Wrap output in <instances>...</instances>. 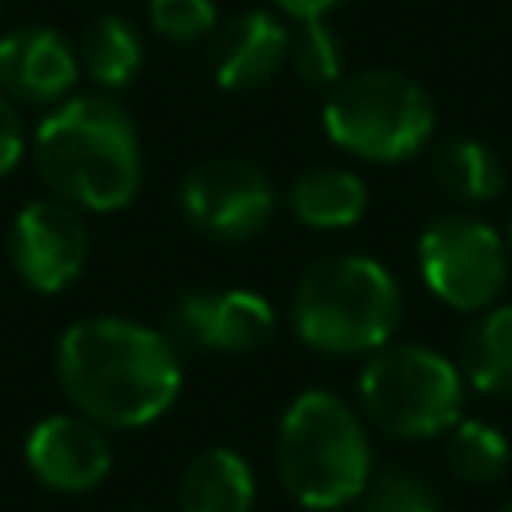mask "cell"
<instances>
[{"mask_svg":"<svg viewBox=\"0 0 512 512\" xmlns=\"http://www.w3.org/2000/svg\"><path fill=\"white\" fill-rule=\"evenodd\" d=\"M500 512H512V500H508V504H504V508H500Z\"/></svg>","mask_w":512,"mask_h":512,"instance_id":"cell-26","label":"cell"},{"mask_svg":"<svg viewBox=\"0 0 512 512\" xmlns=\"http://www.w3.org/2000/svg\"><path fill=\"white\" fill-rule=\"evenodd\" d=\"M420 276L436 300L456 312H484L508 280V252L488 220L448 212L436 216L416 244Z\"/></svg>","mask_w":512,"mask_h":512,"instance_id":"cell-7","label":"cell"},{"mask_svg":"<svg viewBox=\"0 0 512 512\" xmlns=\"http://www.w3.org/2000/svg\"><path fill=\"white\" fill-rule=\"evenodd\" d=\"M80 80V56L64 32L44 24H24L0 36V92L12 104L56 108L72 96Z\"/></svg>","mask_w":512,"mask_h":512,"instance_id":"cell-12","label":"cell"},{"mask_svg":"<svg viewBox=\"0 0 512 512\" xmlns=\"http://www.w3.org/2000/svg\"><path fill=\"white\" fill-rule=\"evenodd\" d=\"M368 208V188L352 168L320 164L292 180L288 188V212L316 232L352 228Z\"/></svg>","mask_w":512,"mask_h":512,"instance_id":"cell-15","label":"cell"},{"mask_svg":"<svg viewBox=\"0 0 512 512\" xmlns=\"http://www.w3.org/2000/svg\"><path fill=\"white\" fill-rule=\"evenodd\" d=\"M256 476L252 464L232 448H208L180 472L176 512H252Z\"/></svg>","mask_w":512,"mask_h":512,"instance_id":"cell-14","label":"cell"},{"mask_svg":"<svg viewBox=\"0 0 512 512\" xmlns=\"http://www.w3.org/2000/svg\"><path fill=\"white\" fill-rule=\"evenodd\" d=\"M88 248L92 236L84 212L56 196L28 200L8 224V264L24 288L44 296H56L80 280Z\"/></svg>","mask_w":512,"mask_h":512,"instance_id":"cell-9","label":"cell"},{"mask_svg":"<svg viewBox=\"0 0 512 512\" xmlns=\"http://www.w3.org/2000/svg\"><path fill=\"white\" fill-rule=\"evenodd\" d=\"M356 512H440L436 488L416 472H380L356 496Z\"/></svg>","mask_w":512,"mask_h":512,"instance_id":"cell-21","label":"cell"},{"mask_svg":"<svg viewBox=\"0 0 512 512\" xmlns=\"http://www.w3.org/2000/svg\"><path fill=\"white\" fill-rule=\"evenodd\" d=\"M320 116L336 148L372 164L416 156L436 128V104L428 88L400 68L344 72L328 88Z\"/></svg>","mask_w":512,"mask_h":512,"instance_id":"cell-5","label":"cell"},{"mask_svg":"<svg viewBox=\"0 0 512 512\" xmlns=\"http://www.w3.org/2000/svg\"><path fill=\"white\" fill-rule=\"evenodd\" d=\"M32 164L44 188L80 212H120L144 180V148L132 112L108 92L68 96L40 120Z\"/></svg>","mask_w":512,"mask_h":512,"instance_id":"cell-2","label":"cell"},{"mask_svg":"<svg viewBox=\"0 0 512 512\" xmlns=\"http://www.w3.org/2000/svg\"><path fill=\"white\" fill-rule=\"evenodd\" d=\"M76 56H80V72L100 92H120L140 76L144 44H140V32H136L132 20H124L116 12H104L84 28Z\"/></svg>","mask_w":512,"mask_h":512,"instance_id":"cell-16","label":"cell"},{"mask_svg":"<svg viewBox=\"0 0 512 512\" xmlns=\"http://www.w3.org/2000/svg\"><path fill=\"white\" fill-rule=\"evenodd\" d=\"M148 24L160 40L192 44L216 32V0H148Z\"/></svg>","mask_w":512,"mask_h":512,"instance_id":"cell-22","label":"cell"},{"mask_svg":"<svg viewBox=\"0 0 512 512\" xmlns=\"http://www.w3.org/2000/svg\"><path fill=\"white\" fill-rule=\"evenodd\" d=\"M24 148H28V132L20 120V108L0 92V176H8L24 160Z\"/></svg>","mask_w":512,"mask_h":512,"instance_id":"cell-23","label":"cell"},{"mask_svg":"<svg viewBox=\"0 0 512 512\" xmlns=\"http://www.w3.org/2000/svg\"><path fill=\"white\" fill-rule=\"evenodd\" d=\"M56 380L72 412L100 428H144L180 396L172 336L128 316H84L56 340Z\"/></svg>","mask_w":512,"mask_h":512,"instance_id":"cell-1","label":"cell"},{"mask_svg":"<svg viewBox=\"0 0 512 512\" xmlns=\"http://www.w3.org/2000/svg\"><path fill=\"white\" fill-rule=\"evenodd\" d=\"M444 460L452 468L456 480L472 484V488H488L496 480H504L508 464H512V448L508 436L488 424V420H456L448 428V444H444Z\"/></svg>","mask_w":512,"mask_h":512,"instance_id":"cell-19","label":"cell"},{"mask_svg":"<svg viewBox=\"0 0 512 512\" xmlns=\"http://www.w3.org/2000/svg\"><path fill=\"white\" fill-rule=\"evenodd\" d=\"M288 68L308 88H332L344 76V52L336 32L320 20H296L288 32Z\"/></svg>","mask_w":512,"mask_h":512,"instance_id":"cell-20","label":"cell"},{"mask_svg":"<svg viewBox=\"0 0 512 512\" xmlns=\"http://www.w3.org/2000/svg\"><path fill=\"white\" fill-rule=\"evenodd\" d=\"M508 244H512V220H508Z\"/></svg>","mask_w":512,"mask_h":512,"instance_id":"cell-27","label":"cell"},{"mask_svg":"<svg viewBox=\"0 0 512 512\" xmlns=\"http://www.w3.org/2000/svg\"><path fill=\"white\" fill-rule=\"evenodd\" d=\"M24 464L28 472L64 496L92 492L112 472V444L100 424H92L80 412H52L40 424H32L24 440Z\"/></svg>","mask_w":512,"mask_h":512,"instance_id":"cell-11","label":"cell"},{"mask_svg":"<svg viewBox=\"0 0 512 512\" xmlns=\"http://www.w3.org/2000/svg\"><path fill=\"white\" fill-rule=\"evenodd\" d=\"M292 332L324 356H372L400 324L392 272L360 252L312 260L292 288Z\"/></svg>","mask_w":512,"mask_h":512,"instance_id":"cell-4","label":"cell"},{"mask_svg":"<svg viewBox=\"0 0 512 512\" xmlns=\"http://www.w3.org/2000/svg\"><path fill=\"white\" fill-rule=\"evenodd\" d=\"M132 512H160V508H132Z\"/></svg>","mask_w":512,"mask_h":512,"instance_id":"cell-25","label":"cell"},{"mask_svg":"<svg viewBox=\"0 0 512 512\" xmlns=\"http://www.w3.org/2000/svg\"><path fill=\"white\" fill-rule=\"evenodd\" d=\"M336 4H344V0H272V8L280 16H292V20H320Z\"/></svg>","mask_w":512,"mask_h":512,"instance_id":"cell-24","label":"cell"},{"mask_svg":"<svg viewBox=\"0 0 512 512\" xmlns=\"http://www.w3.org/2000/svg\"><path fill=\"white\" fill-rule=\"evenodd\" d=\"M288 64V28L276 12L248 8L216 24L208 40V72L224 92H252Z\"/></svg>","mask_w":512,"mask_h":512,"instance_id":"cell-13","label":"cell"},{"mask_svg":"<svg viewBox=\"0 0 512 512\" xmlns=\"http://www.w3.org/2000/svg\"><path fill=\"white\" fill-rule=\"evenodd\" d=\"M360 412L396 440H432L460 420L464 376L424 344H384L356 380Z\"/></svg>","mask_w":512,"mask_h":512,"instance_id":"cell-6","label":"cell"},{"mask_svg":"<svg viewBox=\"0 0 512 512\" xmlns=\"http://www.w3.org/2000/svg\"><path fill=\"white\" fill-rule=\"evenodd\" d=\"M176 204H180V216L200 236L244 244L272 224L280 196L268 172H260L256 164L236 156H216V160L192 164L180 176Z\"/></svg>","mask_w":512,"mask_h":512,"instance_id":"cell-8","label":"cell"},{"mask_svg":"<svg viewBox=\"0 0 512 512\" xmlns=\"http://www.w3.org/2000/svg\"><path fill=\"white\" fill-rule=\"evenodd\" d=\"M456 368L476 392H512V304H492L468 324Z\"/></svg>","mask_w":512,"mask_h":512,"instance_id":"cell-17","label":"cell"},{"mask_svg":"<svg viewBox=\"0 0 512 512\" xmlns=\"http://www.w3.org/2000/svg\"><path fill=\"white\" fill-rule=\"evenodd\" d=\"M276 472L288 496L308 512L356 504L372 480V444L360 412L336 392H300L276 424Z\"/></svg>","mask_w":512,"mask_h":512,"instance_id":"cell-3","label":"cell"},{"mask_svg":"<svg viewBox=\"0 0 512 512\" xmlns=\"http://www.w3.org/2000/svg\"><path fill=\"white\" fill-rule=\"evenodd\" d=\"M432 180L456 204H488L504 188V168L488 144L456 136L432 152Z\"/></svg>","mask_w":512,"mask_h":512,"instance_id":"cell-18","label":"cell"},{"mask_svg":"<svg viewBox=\"0 0 512 512\" xmlns=\"http://www.w3.org/2000/svg\"><path fill=\"white\" fill-rule=\"evenodd\" d=\"M172 336L200 352L244 356L264 348L276 336V308L248 288L220 292H188L172 304Z\"/></svg>","mask_w":512,"mask_h":512,"instance_id":"cell-10","label":"cell"}]
</instances>
